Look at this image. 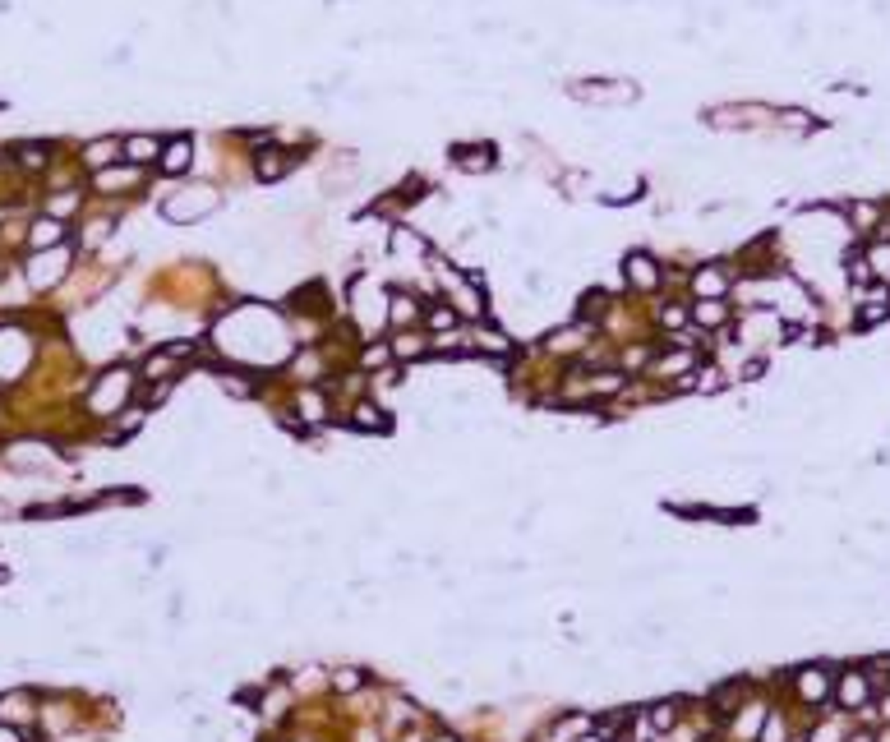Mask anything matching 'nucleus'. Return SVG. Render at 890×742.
<instances>
[{"label":"nucleus","mask_w":890,"mask_h":742,"mask_svg":"<svg viewBox=\"0 0 890 742\" xmlns=\"http://www.w3.org/2000/svg\"><path fill=\"white\" fill-rule=\"evenodd\" d=\"M429 350H434V346H429L420 332H402V337H393V360H425Z\"/></svg>","instance_id":"nucleus-12"},{"label":"nucleus","mask_w":890,"mask_h":742,"mask_svg":"<svg viewBox=\"0 0 890 742\" xmlns=\"http://www.w3.org/2000/svg\"><path fill=\"white\" fill-rule=\"evenodd\" d=\"M720 387H729V374H720L715 365H701L692 374V392H720Z\"/></svg>","instance_id":"nucleus-18"},{"label":"nucleus","mask_w":890,"mask_h":742,"mask_svg":"<svg viewBox=\"0 0 890 742\" xmlns=\"http://www.w3.org/2000/svg\"><path fill=\"white\" fill-rule=\"evenodd\" d=\"M692 291H697V300H720L729 291V272H720V268H697L692 272Z\"/></svg>","instance_id":"nucleus-10"},{"label":"nucleus","mask_w":890,"mask_h":742,"mask_svg":"<svg viewBox=\"0 0 890 742\" xmlns=\"http://www.w3.org/2000/svg\"><path fill=\"white\" fill-rule=\"evenodd\" d=\"M286 171H291V157H286L281 148H272V143H268V148H259V152H254V180L272 184V180H281Z\"/></svg>","instance_id":"nucleus-7"},{"label":"nucleus","mask_w":890,"mask_h":742,"mask_svg":"<svg viewBox=\"0 0 890 742\" xmlns=\"http://www.w3.org/2000/svg\"><path fill=\"white\" fill-rule=\"evenodd\" d=\"M798 691H807V701H821V696H826V673L807 669L803 678H798Z\"/></svg>","instance_id":"nucleus-21"},{"label":"nucleus","mask_w":890,"mask_h":742,"mask_svg":"<svg viewBox=\"0 0 890 742\" xmlns=\"http://www.w3.org/2000/svg\"><path fill=\"white\" fill-rule=\"evenodd\" d=\"M0 742H19V733H14L9 724H0Z\"/></svg>","instance_id":"nucleus-29"},{"label":"nucleus","mask_w":890,"mask_h":742,"mask_svg":"<svg viewBox=\"0 0 890 742\" xmlns=\"http://www.w3.org/2000/svg\"><path fill=\"white\" fill-rule=\"evenodd\" d=\"M623 272H628V286H637V291H655L660 286V263H655L646 249H632L628 263H623Z\"/></svg>","instance_id":"nucleus-4"},{"label":"nucleus","mask_w":890,"mask_h":742,"mask_svg":"<svg viewBox=\"0 0 890 742\" xmlns=\"http://www.w3.org/2000/svg\"><path fill=\"white\" fill-rule=\"evenodd\" d=\"M65 268H70V254H65V249H56V254H37V258L28 263V281H33L37 291H46V286H56V281L65 277Z\"/></svg>","instance_id":"nucleus-3"},{"label":"nucleus","mask_w":890,"mask_h":742,"mask_svg":"<svg viewBox=\"0 0 890 742\" xmlns=\"http://www.w3.org/2000/svg\"><path fill=\"white\" fill-rule=\"evenodd\" d=\"M115 157H125V143H115V139H97V143H88V152H83L88 166H106Z\"/></svg>","instance_id":"nucleus-14"},{"label":"nucleus","mask_w":890,"mask_h":742,"mask_svg":"<svg viewBox=\"0 0 890 742\" xmlns=\"http://www.w3.org/2000/svg\"><path fill=\"white\" fill-rule=\"evenodd\" d=\"M212 208H217V189H208V184H190V189L171 194V199L162 203V217L175 221V226H194V221H203Z\"/></svg>","instance_id":"nucleus-1"},{"label":"nucleus","mask_w":890,"mask_h":742,"mask_svg":"<svg viewBox=\"0 0 890 742\" xmlns=\"http://www.w3.org/2000/svg\"><path fill=\"white\" fill-rule=\"evenodd\" d=\"M849 742H872V738H867V733H858V738H849Z\"/></svg>","instance_id":"nucleus-31"},{"label":"nucleus","mask_w":890,"mask_h":742,"mask_svg":"<svg viewBox=\"0 0 890 742\" xmlns=\"http://www.w3.org/2000/svg\"><path fill=\"white\" fill-rule=\"evenodd\" d=\"M125 157L139 162V166L157 162L162 157V139H152V134H134V139H125Z\"/></svg>","instance_id":"nucleus-11"},{"label":"nucleus","mask_w":890,"mask_h":742,"mask_svg":"<svg viewBox=\"0 0 890 742\" xmlns=\"http://www.w3.org/2000/svg\"><path fill=\"white\" fill-rule=\"evenodd\" d=\"M863 701H867V678L863 673H844V678H839V706L858 710Z\"/></svg>","instance_id":"nucleus-13"},{"label":"nucleus","mask_w":890,"mask_h":742,"mask_svg":"<svg viewBox=\"0 0 890 742\" xmlns=\"http://www.w3.org/2000/svg\"><path fill=\"white\" fill-rule=\"evenodd\" d=\"M346 424H351V429H360V434H388V429H393V419L383 415V406H374V402H356V406H351V415H346Z\"/></svg>","instance_id":"nucleus-6"},{"label":"nucleus","mask_w":890,"mask_h":742,"mask_svg":"<svg viewBox=\"0 0 890 742\" xmlns=\"http://www.w3.org/2000/svg\"><path fill=\"white\" fill-rule=\"evenodd\" d=\"M692 318H697L701 328H715V323L729 318V309L720 305V300H692Z\"/></svg>","instance_id":"nucleus-17"},{"label":"nucleus","mask_w":890,"mask_h":742,"mask_svg":"<svg viewBox=\"0 0 890 742\" xmlns=\"http://www.w3.org/2000/svg\"><path fill=\"white\" fill-rule=\"evenodd\" d=\"M28 365V341L24 332H0V378H19V369Z\"/></svg>","instance_id":"nucleus-5"},{"label":"nucleus","mask_w":890,"mask_h":742,"mask_svg":"<svg viewBox=\"0 0 890 742\" xmlns=\"http://www.w3.org/2000/svg\"><path fill=\"white\" fill-rule=\"evenodd\" d=\"M19 162H24L28 171H37V166H46V143H24V148H19Z\"/></svg>","instance_id":"nucleus-22"},{"label":"nucleus","mask_w":890,"mask_h":742,"mask_svg":"<svg viewBox=\"0 0 890 742\" xmlns=\"http://www.w3.org/2000/svg\"><path fill=\"white\" fill-rule=\"evenodd\" d=\"M425 318H429V328H443L447 332V328L457 323V309L452 305H434V309H425Z\"/></svg>","instance_id":"nucleus-23"},{"label":"nucleus","mask_w":890,"mask_h":742,"mask_svg":"<svg viewBox=\"0 0 890 742\" xmlns=\"http://www.w3.org/2000/svg\"><path fill=\"white\" fill-rule=\"evenodd\" d=\"M125 397H130V369H111V374L97 378L88 411H93V415H115V406H120Z\"/></svg>","instance_id":"nucleus-2"},{"label":"nucleus","mask_w":890,"mask_h":742,"mask_svg":"<svg viewBox=\"0 0 890 742\" xmlns=\"http://www.w3.org/2000/svg\"><path fill=\"white\" fill-rule=\"evenodd\" d=\"M452 162L462 166V171H475V175H480V171H494L498 157H494V148H489V143H457V148H452Z\"/></svg>","instance_id":"nucleus-8"},{"label":"nucleus","mask_w":890,"mask_h":742,"mask_svg":"<svg viewBox=\"0 0 890 742\" xmlns=\"http://www.w3.org/2000/svg\"><path fill=\"white\" fill-rule=\"evenodd\" d=\"M576 742H604V738H600V733H591V738H576Z\"/></svg>","instance_id":"nucleus-30"},{"label":"nucleus","mask_w":890,"mask_h":742,"mask_svg":"<svg viewBox=\"0 0 890 742\" xmlns=\"http://www.w3.org/2000/svg\"><path fill=\"white\" fill-rule=\"evenodd\" d=\"M365 678H369L365 669H341V673H337V687H341V691H351V687H360Z\"/></svg>","instance_id":"nucleus-25"},{"label":"nucleus","mask_w":890,"mask_h":742,"mask_svg":"<svg viewBox=\"0 0 890 742\" xmlns=\"http://www.w3.org/2000/svg\"><path fill=\"white\" fill-rule=\"evenodd\" d=\"M190 162H194V148H190V139H171V143H162V157H157V166L166 175H180V171H190Z\"/></svg>","instance_id":"nucleus-9"},{"label":"nucleus","mask_w":890,"mask_h":742,"mask_svg":"<svg viewBox=\"0 0 890 742\" xmlns=\"http://www.w3.org/2000/svg\"><path fill=\"white\" fill-rule=\"evenodd\" d=\"M61 236H65L61 221H56V217H42V221L33 226V236H28V240H33V249H51V245H61Z\"/></svg>","instance_id":"nucleus-15"},{"label":"nucleus","mask_w":890,"mask_h":742,"mask_svg":"<svg viewBox=\"0 0 890 742\" xmlns=\"http://www.w3.org/2000/svg\"><path fill=\"white\" fill-rule=\"evenodd\" d=\"M28 710H33V696H28V691H9V696L0 701V715H9V719L28 715Z\"/></svg>","instance_id":"nucleus-19"},{"label":"nucleus","mask_w":890,"mask_h":742,"mask_svg":"<svg viewBox=\"0 0 890 742\" xmlns=\"http://www.w3.org/2000/svg\"><path fill=\"white\" fill-rule=\"evenodd\" d=\"M438 742H457V738H438Z\"/></svg>","instance_id":"nucleus-32"},{"label":"nucleus","mask_w":890,"mask_h":742,"mask_svg":"<svg viewBox=\"0 0 890 742\" xmlns=\"http://www.w3.org/2000/svg\"><path fill=\"white\" fill-rule=\"evenodd\" d=\"M74 203H79V199H74V194H65V199H56V203H51V212H70Z\"/></svg>","instance_id":"nucleus-28"},{"label":"nucleus","mask_w":890,"mask_h":742,"mask_svg":"<svg viewBox=\"0 0 890 742\" xmlns=\"http://www.w3.org/2000/svg\"><path fill=\"white\" fill-rule=\"evenodd\" d=\"M300 415H305V419H328V397L300 392Z\"/></svg>","instance_id":"nucleus-20"},{"label":"nucleus","mask_w":890,"mask_h":742,"mask_svg":"<svg viewBox=\"0 0 890 742\" xmlns=\"http://www.w3.org/2000/svg\"><path fill=\"white\" fill-rule=\"evenodd\" d=\"M785 125H789V130H812L807 111H785Z\"/></svg>","instance_id":"nucleus-26"},{"label":"nucleus","mask_w":890,"mask_h":742,"mask_svg":"<svg viewBox=\"0 0 890 742\" xmlns=\"http://www.w3.org/2000/svg\"><path fill=\"white\" fill-rule=\"evenodd\" d=\"M471 350H489V355H512V337H503V332L485 328L480 337H471Z\"/></svg>","instance_id":"nucleus-16"},{"label":"nucleus","mask_w":890,"mask_h":742,"mask_svg":"<svg viewBox=\"0 0 890 742\" xmlns=\"http://www.w3.org/2000/svg\"><path fill=\"white\" fill-rule=\"evenodd\" d=\"M388 314H393V323H415V314H420V309L410 305V296H397V300H393V309H388Z\"/></svg>","instance_id":"nucleus-24"},{"label":"nucleus","mask_w":890,"mask_h":742,"mask_svg":"<svg viewBox=\"0 0 890 742\" xmlns=\"http://www.w3.org/2000/svg\"><path fill=\"white\" fill-rule=\"evenodd\" d=\"M683 318H688V309H683V305H669V309H664V328H678Z\"/></svg>","instance_id":"nucleus-27"}]
</instances>
